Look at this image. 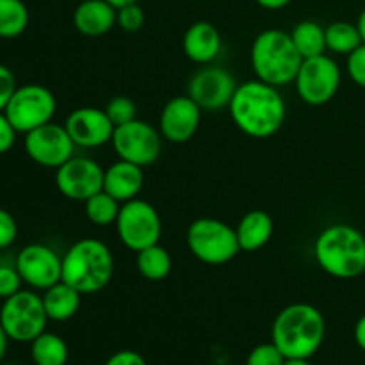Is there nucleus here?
Masks as SVG:
<instances>
[{
    "instance_id": "f257e3e1",
    "label": "nucleus",
    "mask_w": 365,
    "mask_h": 365,
    "mask_svg": "<svg viewBox=\"0 0 365 365\" xmlns=\"http://www.w3.org/2000/svg\"><path fill=\"white\" fill-rule=\"evenodd\" d=\"M228 113L242 134L253 139H267L284 127L287 107L280 89L253 78L237 86Z\"/></svg>"
},
{
    "instance_id": "f03ea898",
    "label": "nucleus",
    "mask_w": 365,
    "mask_h": 365,
    "mask_svg": "<svg viewBox=\"0 0 365 365\" xmlns=\"http://www.w3.org/2000/svg\"><path fill=\"white\" fill-rule=\"evenodd\" d=\"M327 321L310 303H292L282 309L271 328V342L285 359H312L324 342Z\"/></svg>"
},
{
    "instance_id": "7ed1b4c3",
    "label": "nucleus",
    "mask_w": 365,
    "mask_h": 365,
    "mask_svg": "<svg viewBox=\"0 0 365 365\" xmlns=\"http://www.w3.org/2000/svg\"><path fill=\"white\" fill-rule=\"evenodd\" d=\"M317 266L339 280H351L365 273V235L348 223L323 228L314 241Z\"/></svg>"
},
{
    "instance_id": "20e7f679",
    "label": "nucleus",
    "mask_w": 365,
    "mask_h": 365,
    "mask_svg": "<svg viewBox=\"0 0 365 365\" xmlns=\"http://www.w3.org/2000/svg\"><path fill=\"white\" fill-rule=\"evenodd\" d=\"M250 63L255 78L280 89L294 84L303 57L289 32L267 29L253 39Z\"/></svg>"
},
{
    "instance_id": "39448f33",
    "label": "nucleus",
    "mask_w": 365,
    "mask_h": 365,
    "mask_svg": "<svg viewBox=\"0 0 365 365\" xmlns=\"http://www.w3.org/2000/svg\"><path fill=\"white\" fill-rule=\"evenodd\" d=\"M114 274V257L106 242L95 237L78 239L63 255L61 280L82 296L95 294L109 285Z\"/></svg>"
},
{
    "instance_id": "423d86ee",
    "label": "nucleus",
    "mask_w": 365,
    "mask_h": 365,
    "mask_svg": "<svg viewBox=\"0 0 365 365\" xmlns=\"http://www.w3.org/2000/svg\"><path fill=\"white\" fill-rule=\"evenodd\" d=\"M185 242L195 259L207 266H223L241 253L235 227L216 217H198L185 232Z\"/></svg>"
},
{
    "instance_id": "0eeeda50",
    "label": "nucleus",
    "mask_w": 365,
    "mask_h": 365,
    "mask_svg": "<svg viewBox=\"0 0 365 365\" xmlns=\"http://www.w3.org/2000/svg\"><path fill=\"white\" fill-rule=\"evenodd\" d=\"M48 321L41 296L32 289H21L11 298L4 299L0 307V327L9 341L31 344L46 330Z\"/></svg>"
},
{
    "instance_id": "6e6552de",
    "label": "nucleus",
    "mask_w": 365,
    "mask_h": 365,
    "mask_svg": "<svg viewBox=\"0 0 365 365\" xmlns=\"http://www.w3.org/2000/svg\"><path fill=\"white\" fill-rule=\"evenodd\" d=\"M114 227L121 245L134 253L157 245L163 235V221L159 212L152 203L141 198L121 203Z\"/></svg>"
},
{
    "instance_id": "1a4fd4ad",
    "label": "nucleus",
    "mask_w": 365,
    "mask_h": 365,
    "mask_svg": "<svg viewBox=\"0 0 365 365\" xmlns=\"http://www.w3.org/2000/svg\"><path fill=\"white\" fill-rule=\"evenodd\" d=\"M56 110L57 100L48 88L41 84H25L18 86L4 113L18 134H27L41 125L50 123Z\"/></svg>"
},
{
    "instance_id": "9d476101",
    "label": "nucleus",
    "mask_w": 365,
    "mask_h": 365,
    "mask_svg": "<svg viewBox=\"0 0 365 365\" xmlns=\"http://www.w3.org/2000/svg\"><path fill=\"white\" fill-rule=\"evenodd\" d=\"M341 82L342 73L337 61L323 53V56L303 59L296 75L294 88L303 102L319 107L334 100L341 88Z\"/></svg>"
},
{
    "instance_id": "9b49d317",
    "label": "nucleus",
    "mask_w": 365,
    "mask_h": 365,
    "mask_svg": "<svg viewBox=\"0 0 365 365\" xmlns=\"http://www.w3.org/2000/svg\"><path fill=\"white\" fill-rule=\"evenodd\" d=\"M118 159L128 160L132 164L146 168L152 166L163 150V135L159 128L145 120H132L114 128L110 139Z\"/></svg>"
},
{
    "instance_id": "f8f14e48",
    "label": "nucleus",
    "mask_w": 365,
    "mask_h": 365,
    "mask_svg": "<svg viewBox=\"0 0 365 365\" xmlns=\"http://www.w3.org/2000/svg\"><path fill=\"white\" fill-rule=\"evenodd\" d=\"M234 75L227 68L205 64L192 73L187 82V96L207 113L228 109L230 100L237 89Z\"/></svg>"
},
{
    "instance_id": "ddd939ff",
    "label": "nucleus",
    "mask_w": 365,
    "mask_h": 365,
    "mask_svg": "<svg viewBox=\"0 0 365 365\" xmlns=\"http://www.w3.org/2000/svg\"><path fill=\"white\" fill-rule=\"evenodd\" d=\"M24 148L32 163L57 170L73 157L77 146L64 125L50 121L25 134Z\"/></svg>"
},
{
    "instance_id": "4468645a",
    "label": "nucleus",
    "mask_w": 365,
    "mask_h": 365,
    "mask_svg": "<svg viewBox=\"0 0 365 365\" xmlns=\"http://www.w3.org/2000/svg\"><path fill=\"white\" fill-rule=\"evenodd\" d=\"M56 187L64 198L82 202L103 189V168L91 157H71L56 170Z\"/></svg>"
},
{
    "instance_id": "2eb2a0df",
    "label": "nucleus",
    "mask_w": 365,
    "mask_h": 365,
    "mask_svg": "<svg viewBox=\"0 0 365 365\" xmlns=\"http://www.w3.org/2000/svg\"><path fill=\"white\" fill-rule=\"evenodd\" d=\"M24 284L34 291H46L61 282L63 274V257L57 255L50 246L32 242L24 246L14 260Z\"/></svg>"
},
{
    "instance_id": "dca6fc26",
    "label": "nucleus",
    "mask_w": 365,
    "mask_h": 365,
    "mask_svg": "<svg viewBox=\"0 0 365 365\" xmlns=\"http://www.w3.org/2000/svg\"><path fill=\"white\" fill-rule=\"evenodd\" d=\"M202 113L198 103L187 95L173 96L164 103L159 116V132L163 139L173 145L191 141L200 128Z\"/></svg>"
},
{
    "instance_id": "f3484780",
    "label": "nucleus",
    "mask_w": 365,
    "mask_h": 365,
    "mask_svg": "<svg viewBox=\"0 0 365 365\" xmlns=\"http://www.w3.org/2000/svg\"><path fill=\"white\" fill-rule=\"evenodd\" d=\"M68 134L77 148H100L110 143L114 134V123L107 116L106 109L98 107H78L68 114L64 121Z\"/></svg>"
},
{
    "instance_id": "a211bd4d",
    "label": "nucleus",
    "mask_w": 365,
    "mask_h": 365,
    "mask_svg": "<svg viewBox=\"0 0 365 365\" xmlns=\"http://www.w3.org/2000/svg\"><path fill=\"white\" fill-rule=\"evenodd\" d=\"M221 34L210 21L200 20L195 21L187 27L182 38V48H184L185 57L195 64L205 66L212 64L221 52Z\"/></svg>"
},
{
    "instance_id": "6ab92c4d",
    "label": "nucleus",
    "mask_w": 365,
    "mask_h": 365,
    "mask_svg": "<svg viewBox=\"0 0 365 365\" xmlns=\"http://www.w3.org/2000/svg\"><path fill=\"white\" fill-rule=\"evenodd\" d=\"M145 185V171L138 164L118 159L103 170V191L120 203L138 198Z\"/></svg>"
},
{
    "instance_id": "aec40b11",
    "label": "nucleus",
    "mask_w": 365,
    "mask_h": 365,
    "mask_svg": "<svg viewBox=\"0 0 365 365\" xmlns=\"http://www.w3.org/2000/svg\"><path fill=\"white\" fill-rule=\"evenodd\" d=\"M73 25L86 38H100L116 25V7L107 0H82L73 11Z\"/></svg>"
},
{
    "instance_id": "412c9836",
    "label": "nucleus",
    "mask_w": 365,
    "mask_h": 365,
    "mask_svg": "<svg viewBox=\"0 0 365 365\" xmlns=\"http://www.w3.org/2000/svg\"><path fill=\"white\" fill-rule=\"evenodd\" d=\"M273 217L266 210L255 209L246 212L235 227L241 252L253 253L262 250L273 237Z\"/></svg>"
},
{
    "instance_id": "4be33fe9",
    "label": "nucleus",
    "mask_w": 365,
    "mask_h": 365,
    "mask_svg": "<svg viewBox=\"0 0 365 365\" xmlns=\"http://www.w3.org/2000/svg\"><path fill=\"white\" fill-rule=\"evenodd\" d=\"M41 299L48 319L56 321V323H64V321H70L78 312L82 294L77 289L61 280L56 285L46 289V291H43Z\"/></svg>"
},
{
    "instance_id": "5701e85b",
    "label": "nucleus",
    "mask_w": 365,
    "mask_h": 365,
    "mask_svg": "<svg viewBox=\"0 0 365 365\" xmlns=\"http://www.w3.org/2000/svg\"><path fill=\"white\" fill-rule=\"evenodd\" d=\"M289 34H291L292 43H294L303 59L327 53V34H324L323 25L317 24V21H298Z\"/></svg>"
},
{
    "instance_id": "b1692460",
    "label": "nucleus",
    "mask_w": 365,
    "mask_h": 365,
    "mask_svg": "<svg viewBox=\"0 0 365 365\" xmlns=\"http://www.w3.org/2000/svg\"><path fill=\"white\" fill-rule=\"evenodd\" d=\"M135 267L148 282H160L171 273L173 260L170 252L157 242L135 253Z\"/></svg>"
},
{
    "instance_id": "393cba45",
    "label": "nucleus",
    "mask_w": 365,
    "mask_h": 365,
    "mask_svg": "<svg viewBox=\"0 0 365 365\" xmlns=\"http://www.w3.org/2000/svg\"><path fill=\"white\" fill-rule=\"evenodd\" d=\"M68 344L63 337L52 331H43L31 342V359L34 365H66Z\"/></svg>"
},
{
    "instance_id": "a878e982",
    "label": "nucleus",
    "mask_w": 365,
    "mask_h": 365,
    "mask_svg": "<svg viewBox=\"0 0 365 365\" xmlns=\"http://www.w3.org/2000/svg\"><path fill=\"white\" fill-rule=\"evenodd\" d=\"M324 34H327V50L339 56H349L364 43L359 25L346 20L331 21L328 27H324Z\"/></svg>"
},
{
    "instance_id": "bb28decb",
    "label": "nucleus",
    "mask_w": 365,
    "mask_h": 365,
    "mask_svg": "<svg viewBox=\"0 0 365 365\" xmlns=\"http://www.w3.org/2000/svg\"><path fill=\"white\" fill-rule=\"evenodd\" d=\"M29 27V9L24 0H0V39L18 38Z\"/></svg>"
},
{
    "instance_id": "cd10ccee",
    "label": "nucleus",
    "mask_w": 365,
    "mask_h": 365,
    "mask_svg": "<svg viewBox=\"0 0 365 365\" xmlns=\"http://www.w3.org/2000/svg\"><path fill=\"white\" fill-rule=\"evenodd\" d=\"M121 203L102 189L84 202V214L95 227H110L116 223Z\"/></svg>"
},
{
    "instance_id": "c85d7f7f",
    "label": "nucleus",
    "mask_w": 365,
    "mask_h": 365,
    "mask_svg": "<svg viewBox=\"0 0 365 365\" xmlns=\"http://www.w3.org/2000/svg\"><path fill=\"white\" fill-rule=\"evenodd\" d=\"M106 113L114 123V127H118V125H125L128 121L135 120L138 118V107H135L134 100L130 96L118 95L107 102Z\"/></svg>"
},
{
    "instance_id": "c756f323",
    "label": "nucleus",
    "mask_w": 365,
    "mask_h": 365,
    "mask_svg": "<svg viewBox=\"0 0 365 365\" xmlns=\"http://www.w3.org/2000/svg\"><path fill=\"white\" fill-rule=\"evenodd\" d=\"M285 360L287 359L282 355V351L273 342H264L250 351L246 365H284Z\"/></svg>"
},
{
    "instance_id": "7c9ffc66",
    "label": "nucleus",
    "mask_w": 365,
    "mask_h": 365,
    "mask_svg": "<svg viewBox=\"0 0 365 365\" xmlns=\"http://www.w3.org/2000/svg\"><path fill=\"white\" fill-rule=\"evenodd\" d=\"M116 25L125 32H138L145 25V11L139 4L116 9Z\"/></svg>"
},
{
    "instance_id": "2f4dec72",
    "label": "nucleus",
    "mask_w": 365,
    "mask_h": 365,
    "mask_svg": "<svg viewBox=\"0 0 365 365\" xmlns=\"http://www.w3.org/2000/svg\"><path fill=\"white\" fill-rule=\"evenodd\" d=\"M21 280L20 273H18L16 266H4L0 264V299H7L18 291H21Z\"/></svg>"
},
{
    "instance_id": "473e14b6",
    "label": "nucleus",
    "mask_w": 365,
    "mask_h": 365,
    "mask_svg": "<svg viewBox=\"0 0 365 365\" xmlns=\"http://www.w3.org/2000/svg\"><path fill=\"white\" fill-rule=\"evenodd\" d=\"M346 70H348L349 78L355 82L359 88L365 89V43L353 50L349 56H346Z\"/></svg>"
},
{
    "instance_id": "72a5a7b5",
    "label": "nucleus",
    "mask_w": 365,
    "mask_h": 365,
    "mask_svg": "<svg viewBox=\"0 0 365 365\" xmlns=\"http://www.w3.org/2000/svg\"><path fill=\"white\" fill-rule=\"evenodd\" d=\"M18 225L9 210L0 207V250H6L16 241Z\"/></svg>"
},
{
    "instance_id": "f704fd0d",
    "label": "nucleus",
    "mask_w": 365,
    "mask_h": 365,
    "mask_svg": "<svg viewBox=\"0 0 365 365\" xmlns=\"http://www.w3.org/2000/svg\"><path fill=\"white\" fill-rule=\"evenodd\" d=\"M16 88V78H14L13 71L6 64H0V113L6 109Z\"/></svg>"
},
{
    "instance_id": "c9c22d12",
    "label": "nucleus",
    "mask_w": 365,
    "mask_h": 365,
    "mask_svg": "<svg viewBox=\"0 0 365 365\" xmlns=\"http://www.w3.org/2000/svg\"><path fill=\"white\" fill-rule=\"evenodd\" d=\"M16 128L11 125V121L7 120L6 113H0V155L7 153L14 146L16 141Z\"/></svg>"
},
{
    "instance_id": "e433bc0d",
    "label": "nucleus",
    "mask_w": 365,
    "mask_h": 365,
    "mask_svg": "<svg viewBox=\"0 0 365 365\" xmlns=\"http://www.w3.org/2000/svg\"><path fill=\"white\" fill-rule=\"evenodd\" d=\"M106 365H146V360L143 359L141 353L132 351V349H121V351L110 355Z\"/></svg>"
},
{
    "instance_id": "4c0bfd02",
    "label": "nucleus",
    "mask_w": 365,
    "mask_h": 365,
    "mask_svg": "<svg viewBox=\"0 0 365 365\" xmlns=\"http://www.w3.org/2000/svg\"><path fill=\"white\" fill-rule=\"evenodd\" d=\"M353 335H355L356 346H359V348L365 353V314L362 317H360L359 321H356L355 331H353Z\"/></svg>"
},
{
    "instance_id": "58836bf2",
    "label": "nucleus",
    "mask_w": 365,
    "mask_h": 365,
    "mask_svg": "<svg viewBox=\"0 0 365 365\" xmlns=\"http://www.w3.org/2000/svg\"><path fill=\"white\" fill-rule=\"evenodd\" d=\"M255 2L267 11H278L287 7L292 0H255Z\"/></svg>"
},
{
    "instance_id": "ea45409f",
    "label": "nucleus",
    "mask_w": 365,
    "mask_h": 365,
    "mask_svg": "<svg viewBox=\"0 0 365 365\" xmlns=\"http://www.w3.org/2000/svg\"><path fill=\"white\" fill-rule=\"evenodd\" d=\"M7 344H9V337H7V334L4 331V328L0 327V362H2L4 356H6Z\"/></svg>"
},
{
    "instance_id": "a19ab883",
    "label": "nucleus",
    "mask_w": 365,
    "mask_h": 365,
    "mask_svg": "<svg viewBox=\"0 0 365 365\" xmlns=\"http://www.w3.org/2000/svg\"><path fill=\"white\" fill-rule=\"evenodd\" d=\"M107 2H109L113 7H116V9H120V7L130 6V4H138L139 0H107Z\"/></svg>"
},
{
    "instance_id": "79ce46f5",
    "label": "nucleus",
    "mask_w": 365,
    "mask_h": 365,
    "mask_svg": "<svg viewBox=\"0 0 365 365\" xmlns=\"http://www.w3.org/2000/svg\"><path fill=\"white\" fill-rule=\"evenodd\" d=\"M356 25H359V31H360V34H362V39L365 43V7L362 9V13H360L359 20H356Z\"/></svg>"
},
{
    "instance_id": "37998d69",
    "label": "nucleus",
    "mask_w": 365,
    "mask_h": 365,
    "mask_svg": "<svg viewBox=\"0 0 365 365\" xmlns=\"http://www.w3.org/2000/svg\"><path fill=\"white\" fill-rule=\"evenodd\" d=\"M284 365H312L309 362V359H287Z\"/></svg>"
},
{
    "instance_id": "c03bdc74",
    "label": "nucleus",
    "mask_w": 365,
    "mask_h": 365,
    "mask_svg": "<svg viewBox=\"0 0 365 365\" xmlns=\"http://www.w3.org/2000/svg\"><path fill=\"white\" fill-rule=\"evenodd\" d=\"M11 365H18V364H11Z\"/></svg>"
}]
</instances>
